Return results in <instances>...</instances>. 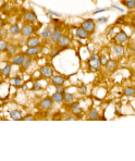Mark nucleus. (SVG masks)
Wrapping results in <instances>:
<instances>
[{
    "label": "nucleus",
    "mask_w": 135,
    "mask_h": 161,
    "mask_svg": "<svg viewBox=\"0 0 135 161\" xmlns=\"http://www.w3.org/2000/svg\"><path fill=\"white\" fill-rule=\"evenodd\" d=\"M127 40H129V36L127 35V33L123 30H120L114 36V43L116 44H123V43H127Z\"/></svg>",
    "instance_id": "nucleus-6"
},
{
    "label": "nucleus",
    "mask_w": 135,
    "mask_h": 161,
    "mask_svg": "<svg viewBox=\"0 0 135 161\" xmlns=\"http://www.w3.org/2000/svg\"><path fill=\"white\" fill-rule=\"evenodd\" d=\"M64 82H65V79L61 74H54V75H52L51 83L54 87H56V86H61V85L64 84Z\"/></svg>",
    "instance_id": "nucleus-11"
},
{
    "label": "nucleus",
    "mask_w": 135,
    "mask_h": 161,
    "mask_svg": "<svg viewBox=\"0 0 135 161\" xmlns=\"http://www.w3.org/2000/svg\"><path fill=\"white\" fill-rule=\"evenodd\" d=\"M32 89L35 90V92H38V90L41 89V85L39 84L38 82H34V83H33V85H32Z\"/></svg>",
    "instance_id": "nucleus-33"
},
{
    "label": "nucleus",
    "mask_w": 135,
    "mask_h": 161,
    "mask_svg": "<svg viewBox=\"0 0 135 161\" xmlns=\"http://www.w3.org/2000/svg\"><path fill=\"white\" fill-rule=\"evenodd\" d=\"M134 9H135V7H134Z\"/></svg>",
    "instance_id": "nucleus-44"
},
{
    "label": "nucleus",
    "mask_w": 135,
    "mask_h": 161,
    "mask_svg": "<svg viewBox=\"0 0 135 161\" xmlns=\"http://www.w3.org/2000/svg\"><path fill=\"white\" fill-rule=\"evenodd\" d=\"M39 73H41V76L45 79H51L52 75H54V69H52L51 66H49V64H46V66H44L41 68L39 70Z\"/></svg>",
    "instance_id": "nucleus-2"
},
{
    "label": "nucleus",
    "mask_w": 135,
    "mask_h": 161,
    "mask_svg": "<svg viewBox=\"0 0 135 161\" xmlns=\"http://www.w3.org/2000/svg\"><path fill=\"white\" fill-rule=\"evenodd\" d=\"M10 118L12 120L20 121V120H22L23 115H22V112L20 111V110H12V111L10 112Z\"/></svg>",
    "instance_id": "nucleus-21"
},
{
    "label": "nucleus",
    "mask_w": 135,
    "mask_h": 161,
    "mask_svg": "<svg viewBox=\"0 0 135 161\" xmlns=\"http://www.w3.org/2000/svg\"><path fill=\"white\" fill-rule=\"evenodd\" d=\"M65 120H69V121H73V120H75V115H68L67 118H65Z\"/></svg>",
    "instance_id": "nucleus-39"
},
{
    "label": "nucleus",
    "mask_w": 135,
    "mask_h": 161,
    "mask_svg": "<svg viewBox=\"0 0 135 161\" xmlns=\"http://www.w3.org/2000/svg\"><path fill=\"white\" fill-rule=\"evenodd\" d=\"M23 120H25V121H31V120H34L35 119V117L33 114H26V115H24V117L22 118Z\"/></svg>",
    "instance_id": "nucleus-34"
},
{
    "label": "nucleus",
    "mask_w": 135,
    "mask_h": 161,
    "mask_svg": "<svg viewBox=\"0 0 135 161\" xmlns=\"http://www.w3.org/2000/svg\"><path fill=\"white\" fill-rule=\"evenodd\" d=\"M18 52V46L14 44H8L7 45V48H5V53L9 56V57H13L14 55H16Z\"/></svg>",
    "instance_id": "nucleus-15"
},
{
    "label": "nucleus",
    "mask_w": 135,
    "mask_h": 161,
    "mask_svg": "<svg viewBox=\"0 0 135 161\" xmlns=\"http://www.w3.org/2000/svg\"><path fill=\"white\" fill-rule=\"evenodd\" d=\"M56 92L58 93H64V86L61 85V86H56Z\"/></svg>",
    "instance_id": "nucleus-35"
},
{
    "label": "nucleus",
    "mask_w": 135,
    "mask_h": 161,
    "mask_svg": "<svg viewBox=\"0 0 135 161\" xmlns=\"http://www.w3.org/2000/svg\"><path fill=\"white\" fill-rule=\"evenodd\" d=\"M41 45V40L38 37L36 36H30V37H27V40H26V46L27 47H39Z\"/></svg>",
    "instance_id": "nucleus-12"
},
{
    "label": "nucleus",
    "mask_w": 135,
    "mask_h": 161,
    "mask_svg": "<svg viewBox=\"0 0 135 161\" xmlns=\"http://www.w3.org/2000/svg\"><path fill=\"white\" fill-rule=\"evenodd\" d=\"M131 24H132V26H133V27H135V17L132 19V23H131Z\"/></svg>",
    "instance_id": "nucleus-43"
},
{
    "label": "nucleus",
    "mask_w": 135,
    "mask_h": 161,
    "mask_svg": "<svg viewBox=\"0 0 135 161\" xmlns=\"http://www.w3.org/2000/svg\"><path fill=\"white\" fill-rule=\"evenodd\" d=\"M88 119L89 120H98L99 119V113L96 109H91L88 111Z\"/></svg>",
    "instance_id": "nucleus-27"
},
{
    "label": "nucleus",
    "mask_w": 135,
    "mask_h": 161,
    "mask_svg": "<svg viewBox=\"0 0 135 161\" xmlns=\"http://www.w3.org/2000/svg\"><path fill=\"white\" fill-rule=\"evenodd\" d=\"M104 11H106V9H99V10H96V11H94V14L99 13V12H104Z\"/></svg>",
    "instance_id": "nucleus-42"
},
{
    "label": "nucleus",
    "mask_w": 135,
    "mask_h": 161,
    "mask_svg": "<svg viewBox=\"0 0 135 161\" xmlns=\"http://www.w3.org/2000/svg\"><path fill=\"white\" fill-rule=\"evenodd\" d=\"M5 34H7V31L5 30V28H0V39H2L3 37L5 36Z\"/></svg>",
    "instance_id": "nucleus-37"
},
{
    "label": "nucleus",
    "mask_w": 135,
    "mask_h": 161,
    "mask_svg": "<svg viewBox=\"0 0 135 161\" xmlns=\"http://www.w3.org/2000/svg\"><path fill=\"white\" fill-rule=\"evenodd\" d=\"M114 53L117 57H122L124 55V47L122 46V44H117L114 47Z\"/></svg>",
    "instance_id": "nucleus-18"
},
{
    "label": "nucleus",
    "mask_w": 135,
    "mask_h": 161,
    "mask_svg": "<svg viewBox=\"0 0 135 161\" xmlns=\"http://www.w3.org/2000/svg\"><path fill=\"white\" fill-rule=\"evenodd\" d=\"M62 48H59V47H56V48H54V49L51 50V53H50V57L51 58H56L58 55H59L60 52L62 51Z\"/></svg>",
    "instance_id": "nucleus-30"
},
{
    "label": "nucleus",
    "mask_w": 135,
    "mask_h": 161,
    "mask_svg": "<svg viewBox=\"0 0 135 161\" xmlns=\"http://www.w3.org/2000/svg\"><path fill=\"white\" fill-rule=\"evenodd\" d=\"M98 22H107V18H100V19H98Z\"/></svg>",
    "instance_id": "nucleus-41"
},
{
    "label": "nucleus",
    "mask_w": 135,
    "mask_h": 161,
    "mask_svg": "<svg viewBox=\"0 0 135 161\" xmlns=\"http://www.w3.org/2000/svg\"><path fill=\"white\" fill-rule=\"evenodd\" d=\"M124 6L127 9H133L135 7V0H127V2H124Z\"/></svg>",
    "instance_id": "nucleus-31"
},
{
    "label": "nucleus",
    "mask_w": 135,
    "mask_h": 161,
    "mask_svg": "<svg viewBox=\"0 0 135 161\" xmlns=\"http://www.w3.org/2000/svg\"><path fill=\"white\" fill-rule=\"evenodd\" d=\"M100 61H101V64H105V63L108 61V58H107V56H105V55L100 56Z\"/></svg>",
    "instance_id": "nucleus-36"
},
{
    "label": "nucleus",
    "mask_w": 135,
    "mask_h": 161,
    "mask_svg": "<svg viewBox=\"0 0 135 161\" xmlns=\"http://www.w3.org/2000/svg\"><path fill=\"white\" fill-rule=\"evenodd\" d=\"M25 57H26L25 52L16 53V55H14L13 57L11 58V64H14V66H21Z\"/></svg>",
    "instance_id": "nucleus-8"
},
{
    "label": "nucleus",
    "mask_w": 135,
    "mask_h": 161,
    "mask_svg": "<svg viewBox=\"0 0 135 161\" xmlns=\"http://www.w3.org/2000/svg\"><path fill=\"white\" fill-rule=\"evenodd\" d=\"M35 33V27L31 24H24L22 26L21 28V34L22 36H24V37H30V36H33V34Z\"/></svg>",
    "instance_id": "nucleus-5"
},
{
    "label": "nucleus",
    "mask_w": 135,
    "mask_h": 161,
    "mask_svg": "<svg viewBox=\"0 0 135 161\" xmlns=\"http://www.w3.org/2000/svg\"><path fill=\"white\" fill-rule=\"evenodd\" d=\"M101 66L103 64H101V61H100V57L97 55H92L87 60V68H88V71L91 72L99 71Z\"/></svg>",
    "instance_id": "nucleus-1"
},
{
    "label": "nucleus",
    "mask_w": 135,
    "mask_h": 161,
    "mask_svg": "<svg viewBox=\"0 0 135 161\" xmlns=\"http://www.w3.org/2000/svg\"><path fill=\"white\" fill-rule=\"evenodd\" d=\"M5 21L2 19V18H0V28L5 27Z\"/></svg>",
    "instance_id": "nucleus-38"
},
{
    "label": "nucleus",
    "mask_w": 135,
    "mask_h": 161,
    "mask_svg": "<svg viewBox=\"0 0 135 161\" xmlns=\"http://www.w3.org/2000/svg\"><path fill=\"white\" fill-rule=\"evenodd\" d=\"M23 18H24L25 22H27V23H35V22H37V15H36V13L33 11V10L25 11Z\"/></svg>",
    "instance_id": "nucleus-7"
},
{
    "label": "nucleus",
    "mask_w": 135,
    "mask_h": 161,
    "mask_svg": "<svg viewBox=\"0 0 135 161\" xmlns=\"http://www.w3.org/2000/svg\"><path fill=\"white\" fill-rule=\"evenodd\" d=\"M0 74H1V76L2 77L10 76V74H11V64L10 63H7V64L0 70Z\"/></svg>",
    "instance_id": "nucleus-20"
},
{
    "label": "nucleus",
    "mask_w": 135,
    "mask_h": 161,
    "mask_svg": "<svg viewBox=\"0 0 135 161\" xmlns=\"http://www.w3.org/2000/svg\"><path fill=\"white\" fill-rule=\"evenodd\" d=\"M75 34H76V36H77L78 38H82V39H87L89 37V35H91L87 31H85L83 27H81V26L75 30Z\"/></svg>",
    "instance_id": "nucleus-16"
},
{
    "label": "nucleus",
    "mask_w": 135,
    "mask_h": 161,
    "mask_svg": "<svg viewBox=\"0 0 135 161\" xmlns=\"http://www.w3.org/2000/svg\"><path fill=\"white\" fill-rule=\"evenodd\" d=\"M123 94H124L125 96H129V97H134V96H135V87L130 86V87L124 88V90H123Z\"/></svg>",
    "instance_id": "nucleus-28"
},
{
    "label": "nucleus",
    "mask_w": 135,
    "mask_h": 161,
    "mask_svg": "<svg viewBox=\"0 0 135 161\" xmlns=\"http://www.w3.org/2000/svg\"><path fill=\"white\" fill-rule=\"evenodd\" d=\"M73 101H74V95L71 93L64 92V93H63V102L70 105V104H72Z\"/></svg>",
    "instance_id": "nucleus-22"
},
{
    "label": "nucleus",
    "mask_w": 135,
    "mask_h": 161,
    "mask_svg": "<svg viewBox=\"0 0 135 161\" xmlns=\"http://www.w3.org/2000/svg\"><path fill=\"white\" fill-rule=\"evenodd\" d=\"M47 13H48V14H52V15H54V17H60L59 13H56V12H52V11H48Z\"/></svg>",
    "instance_id": "nucleus-40"
},
{
    "label": "nucleus",
    "mask_w": 135,
    "mask_h": 161,
    "mask_svg": "<svg viewBox=\"0 0 135 161\" xmlns=\"http://www.w3.org/2000/svg\"><path fill=\"white\" fill-rule=\"evenodd\" d=\"M20 32H21V28H20L19 24L14 23V24L10 25V27H9V33L10 34H12V35H18V34H20Z\"/></svg>",
    "instance_id": "nucleus-23"
},
{
    "label": "nucleus",
    "mask_w": 135,
    "mask_h": 161,
    "mask_svg": "<svg viewBox=\"0 0 135 161\" xmlns=\"http://www.w3.org/2000/svg\"><path fill=\"white\" fill-rule=\"evenodd\" d=\"M11 84L13 85L14 87H20V86H22V84H23L22 77L19 76V75L13 76V77H12V79H11Z\"/></svg>",
    "instance_id": "nucleus-25"
},
{
    "label": "nucleus",
    "mask_w": 135,
    "mask_h": 161,
    "mask_svg": "<svg viewBox=\"0 0 135 161\" xmlns=\"http://www.w3.org/2000/svg\"><path fill=\"white\" fill-rule=\"evenodd\" d=\"M7 41L5 40V39H0V52L2 51H5V48H7Z\"/></svg>",
    "instance_id": "nucleus-32"
},
{
    "label": "nucleus",
    "mask_w": 135,
    "mask_h": 161,
    "mask_svg": "<svg viewBox=\"0 0 135 161\" xmlns=\"http://www.w3.org/2000/svg\"><path fill=\"white\" fill-rule=\"evenodd\" d=\"M81 27H83L85 31H87L89 34H93L96 30V24H95L94 20L92 19H87L84 22H82Z\"/></svg>",
    "instance_id": "nucleus-4"
},
{
    "label": "nucleus",
    "mask_w": 135,
    "mask_h": 161,
    "mask_svg": "<svg viewBox=\"0 0 135 161\" xmlns=\"http://www.w3.org/2000/svg\"><path fill=\"white\" fill-rule=\"evenodd\" d=\"M77 92L80 95H86L87 94V86L86 85H80V86H77Z\"/></svg>",
    "instance_id": "nucleus-29"
},
{
    "label": "nucleus",
    "mask_w": 135,
    "mask_h": 161,
    "mask_svg": "<svg viewBox=\"0 0 135 161\" xmlns=\"http://www.w3.org/2000/svg\"><path fill=\"white\" fill-rule=\"evenodd\" d=\"M70 110H71V113H72L73 115H75V117H80V115L83 114V109L81 108L78 101H76V102L71 105Z\"/></svg>",
    "instance_id": "nucleus-10"
},
{
    "label": "nucleus",
    "mask_w": 135,
    "mask_h": 161,
    "mask_svg": "<svg viewBox=\"0 0 135 161\" xmlns=\"http://www.w3.org/2000/svg\"><path fill=\"white\" fill-rule=\"evenodd\" d=\"M71 44V39L68 37V36L65 35H61V37L59 38V40H58V43L56 45H57V47H59V48H62V49H65L67 47H69Z\"/></svg>",
    "instance_id": "nucleus-9"
},
{
    "label": "nucleus",
    "mask_w": 135,
    "mask_h": 161,
    "mask_svg": "<svg viewBox=\"0 0 135 161\" xmlns=\"http://www.w3.org/2000/svg\"><path fill=\"white\" fill-rule=\"evenodd\" d=\"M52 100H54V102H56V104H61V102H63V93H58V92H56V93L52 95Z\"/></svg>",
    "instance_id": "nucleus-24"
},
{
    "label": "nucleus",
    "mask_w": 135,
    "mask_h": 161,
    "mask_svg": "<svg viewBox=\"0 0 135 161\" xmlns=\"http://www.w3.org/2000/svg\"><path fill=\"white\" fill-rule=\"evenodd\" d=\"M54 106V100H52L51 97H45L39 101V109L41 110H50Z\"/></svg>",
    "instance_id": "nucleus-3"
},
{
    "label": "nucleus",
    "mask_w": 135,
    "mask_h": 161,
    "mask_svg": "<svg viewBox=\"0 0 135 161\" xmlns=\"http://www.w3.org/2000/svg\"><path fill=\"white\" fill-rule=\"evenodd\" d=\"M41 52V48L39 47H28L26 50H25V55L28 56V57H35L38 53Z\"/></svg>",
    "instance_id": "nucleus-17"
},
{
    "label": "nucleus",
    "mask_w": 135,
    "mask_h": 161,
    "mask_svg": "<svg viewBox=\"0 0 135 161\" xmlns=\"http://www.w3.org/2000/svg\"><path fill=\"white\" fill-rule=\"evenodd\" d=\"M105 68L108 70L109 72H114L118 68V63L114 59H108V61L105 63Z\"/></svg>",
    "instance_id": "nucleus-14"
},
{
    "label": "nucleus",
    "mask_w": 135,
    "mask_h": 161,
    "mask_svg": "<svg viewBox=\"0 0 135 161\" xmlns=\"http://www.w3.org/2000/svg\"><path fill=\"white\" fill-rule=\"evenodd\" d=\"M61 35H62V32H61V28H59L58 26H56L54 27V30L52 31V36H51V43L52 44H57L58 40H59V38L61 37Z\"/></svg>",
    "instance_id": "nucleus-13"
},
{
    "label": "nucleus",
    "mask_w": 135,
    "mask_h": 161,
    "mask_svg": "<svg viewBox=\"0 0 135 161\" xmlns=\"http://www.w3.org/2000/svg\"><path fill=\"white\" fill-rule=\"evenodd\" d=\"M32 62H33L32 57H28V56H26V57L24 58L23 62H22V64H21L22 71H25V70H27V69L30 68L31 64H32Z\"/></svg>",
    "instance_id": "nucleus-19"
},
{
    "label": "nucleus",
    "mask_w": 135,
    "mask_h": 161,
    "mask_svg": "<svg viewBox=\"0 0 135 161\" xmlns=\"http://www.w3.org/2000/svg\"><path fill=\"white\" fill-rule=\"evenodd\" d=\"M52 36V30L50 27H46L41 32V37L44 39H50Z\"/></svg>",
    "instance_id": "nucleus-26"
}]
</instances>
